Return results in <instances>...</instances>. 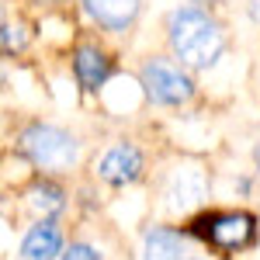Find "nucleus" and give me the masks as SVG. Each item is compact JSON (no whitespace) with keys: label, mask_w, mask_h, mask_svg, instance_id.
Instances as JSON below:
<instances>
[{"label":"nucleus","mask_w":260,"mask_h":260,"mask_svg":"<svg viewBox=\"0 0 260 260\" xmlns=\"http://www.w3.org/2000/svg\"><path fill=\"white\" fill-rule=\"evenodd\" d=\"M170 45L187 66H212L222 52V31L219 24L201 14L198 7H180L170 14Z\"/></svg>","instance_id":"1"},{"label":"nucleus","mask_w":260,"mask_h":260,"mask_svg":"<svg viewBox=\"0 0 260 260\" xmlns=\"http://www.w3.org/2000/svg\"><path fill=\"white\" fill-rule=\"evenodd\" d=\"M21 149L45 170H66L77 163V139L56 125H31L21 136Z\"/></svg>","instance_id":"2"},{"label":"nucleus","mask_w":260,"mask_h":260,"mask_svg":"<svg viewBox=\"0 0 260 260\" xmlns=\"http://www.w3.org/2000/svg\"><path fill=\"white\" fill-rule=\"evenodd\" d=\"M142 87L156 104H184L194 94V83L187 80V73H180V66L167 59H149L142 66Z\"/></svg>","instance_id":"3"},{"label":"nucleus","mask_w":260,"mask_h":260,"mask_svg":"<svg viewBox=\"0 0 260 260\" xmlns=\"http://www.w3.org/2000/svg\"><path fill=\"white\" fill-rule=\"evenodd\" d=\"M194 233L212 240L222 250H240L253 240V219L246 212H222V215H201L194 222Z\"/></svg>","instance_id":"4"},{"label":"nucleus","mask_w":260,"mask_h":260,"mask_svg":"<svg viewBox=\"0 0 260 260\" xmlns=\"http://www.w3.org/2000/svg\"><path fill=\"white\" fill-rule=\"evenodd\" d=\"M139 170H142L139 149H136V146H125V142H121V146H111L98 163V174L108 180V184H128V180L139 177Z\"/></svg>","instance_id":"5"},{"label":"nucleus","mask_w":260,"mask_h":260,"mask_svg":"<svg viewBox=\"0 0 260 260\" xmlns=\"http://www.w3.org/2000/svg\"><path fill=\"white\" fill-rule=\"evenodd\" d=\"M21 257L28 260H56L62 257V233L56 222H39L21 240Z\"/></svg>","instance_id":"6"},{"label":"nucleus","mask_w":260,"mask_h":260,"mask_svg":"<svg viewBox=\"0 0 260 260\" xmlns=\"http://www.w3.org/2000/svg\"><path fill=\"white\" fill-rule=\"evenodd\" d=\"M83 7L98 24L111 31H125L139 14V0H83Z\"/></svg>","instance_id":"7"},{"label":"nucleus","mask_w":260,"mask_h":260,"mask_svg":"<svg viewBox=\"0 0 260 260\" xmlns=\"http://www.w3.org/2000/svg\"><path fill=\"white\" fill-rule=\"evenodd\" d=\"M73 70H77V77L87 90H98L101 83L108 80V56L94 49V45H83L77 49V56H73Z\"/></svg>","instance_id":"8"},{"label":"nucleus","mask_w":260,"mask_h":260,"mask_svg":"<svg viewBox=\"0 0 260 260\" xmlns=\"http://www.w3.org/2000/svg\"><path fill=\"white\" fill-rule=\"evenodd\" d=\"M142 260H184V236L177 229H153V233H146Z\"/></svg>","instance_id":"9"},{"label":"nucleus","mask_w":260,"mask_h":260,"mask_svg":"<svg viewBox=\"0 0 260 260\" xmlns=\"http://www.w3.org/2000/svg\"><path fill=\"white\" fill-rule=\"evenodd\" d=\"M28 208H31L35 215H59L62 208H66V201H62L59 187H52V184H35V187L28 191Z\"/></svg>","instance_id":"10"},{"label":"nucleus","mask_w":260,"mask_h":260,"mask_svg":"<svg viewBox=\"0 0 260 260\" xmlns=\"http://www.w3.org/2000/svg\"><path fill=\"white\" fill-rule=\"evenodd\" d=\"M62 260H101V253L87 243H73L70 250H62Z\"/></svg>","instance_id":"11"},{"label":"nucleus","mask_w":260,"mask_h":260,"mask_svg":"<svg viewBox=\"0 0 260 260\" xmlns=\"http://www.w3.org/2000/svg\"><path fill=\"white\" fill-rule=\"evenodd\" d=\"M194 260H208V257H194Z\"/></svg>","instance_id":"12"},{"label":"nucleus","mask_w":260,"mask_h":260,"mask_svg":"<svg viewBox=\"0 0 260 260\" xmlns=\"http://www.w3.org/2000/svg\"><path fill=\"white\" fill-rule=\"evenodd\" d=\"M257 156H260V153H257Z\"/></svg>","instance_id":"13"}]
</instances>
